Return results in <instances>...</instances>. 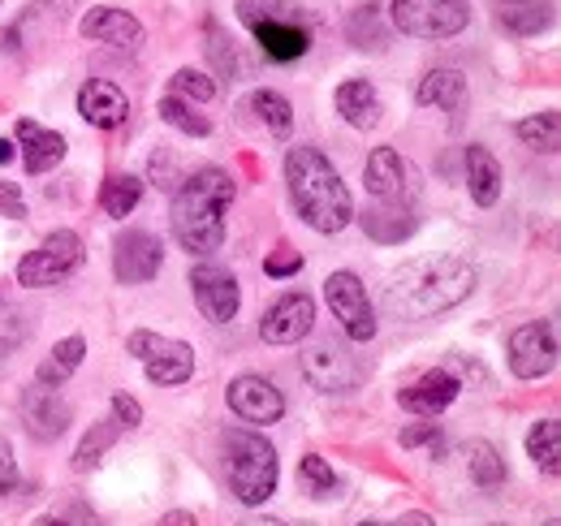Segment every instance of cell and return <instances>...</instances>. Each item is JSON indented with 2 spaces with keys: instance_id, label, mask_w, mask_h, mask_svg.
Segmentation results:
<instances>
[{
  "instance_id": "6da1fadb",
  "label": "cell",
  "mask_w": 561,
  "mask_h": 526,
  "mask_svg": "<svg viewBox=\"0 0 561 526\" xmlns=\"http://www.w3.org/2000/svg\"><path fill=\"white\" fill-rule=\"evenodd\" d=\"M476 289V267L458 255L445 260H423L402 267L389 289H385V307L398 320H432L458 302H467Z\"/></svg>"
},
{
  "instance_id": "7a4b0ae2",
  "label": "cell",
  "mask_w": 561,
  "mask_h": 526,
  "mask_svg": "<svg viewBox=\"0 0 561 526\" xmlns=\"http://www.w3.org/2000/svg\"><path fill=\"white\" fill-rule=\"evenodd\" d=\"M285 186L298 207V216L316 233H342L354 220V198L337 178L333 160L316 147H289L285 156Z\"/></svg>"
},
{
  "instance_id": "3957f363",
  "label": "cell",
  "mask_w": 561,
  "mask_h": 526,
  "mask_svg": "<svg viewBox=\"0 0 561 526\" xmlns=\"http://www.w3.org/2000/svg\"><path fill=\"white\" fill-rule=\"evenodd\" d=\"M238 186L225 169H199L195 178H182V186L173 191L169 207V225L173 238L191 251V255H216L225 242V207L233 203Z\"/></svg>"
},
{
  "instance_id": "277c9868",
  "label": "cell",
  "mask_w": 561,
  "mask_h": 526,
  "mask_svg": "<svg viewBox=\"0 0 561 526\" xmlns=\"http://www.w3.org/2000/svg\"><path fill=\"white\" fill-rule=\"evenodd\" d=\"M225 470H229V488L242 505H264L277 492V449L255 432H225Z\"/></svg>"
},
{
  "instance_id": "5b68a950",
  "label": "cell",
  "mask_w": 561,
  "mask_h": 526,
  "mask_svg": "<svg viewBox=\"0 0 561 526\" xmlns=\"http://www.w3.org/2000/svg\"><path fill=\"white\" fill-rule=\"evenodd\" d=\"M238 18L255 31L264 57L277 66L307 57V48H311V35L298 22V9L289 0H238Z\"/></svg>"
},
{
  "instance_id": "8992f818",
  "label": "cell",
  "mask_w": 561,
  "mask_h": 526,
  "mask_svg": "<svg viewBox=\"0 0 561 526\" xmlns=\"http://www.w3.org/2000/svg\"><path fill=\"white\" fill-rule=\"evenodd\" d=\"M82 260H87L82 238L73 229H57V233H48L26 260L18 263V285H26V289L61 285V281H70L73 272L82 267Z\"/></svg>"
},
{
  "instance_id": "52a82bcc",
  "label": "cell",
  "mask_w": 561,
  "mask_h": 526,
  "mask_svg": "<svg viewBox=\"0 0 561 526\" xmlns=\"http://www.w3.org/2000/svg\"><path fill=\"white\" fill-rule=\"evenodd\" d=\"M471 22L467 0H393V26L415 39H454Z\"/></svg>"
},
{
  "instance_id": "ba28073f",
  "label": "cell",
  "mask_w": 561,
  "mask_h": 526,
  "mask_svg": "<svg viewBox=\"0 0 561 526\" xmlns=\"http://www.w3.org/2000/svg\"><path fill=\"white\" fill-rule=\"evenodd\" d=\"M126 350L142 358V371L151 385H186L195 376V350L186 341H173V336H156V332H130Z\"/></svg>"
},
{
  "instance_id": "9c48e42d",
  "label": "cell",
  "mask_w": 561,
  "mask_h": 526,
  "mask_svg": "<svg viewBox=\"0 0 561 526\" xmlns=\"http://www.w3.org/2000/svg\"><path fill=\"white\" fill-rule=\"evenodd\" d=\"M324 298H329V307H333V316L342 320V329L351 341H371L376 336V311H371V302H367V289H363V281L354 276V272H333L329 281H324Z\"/></svg>"
},
{
  "instance_id": "30bf717a",
  "label": "cell",
  "mask_w": 561,
  "mask_h": 526,
  "mask_svg": "<svg viewBox=\"0 0 561 526\" xmlns=\"http://www.w3.org/2000/svg\"><path fill=\"white\" fill-rule=\"evenodd\" d=\"M558 363V336L553 324H523L510 332V371L518 380H545Z\"/></svg>"
},
{
  "instance_id": "8fae6325",
  "label": "cell",
  "mask_w": 561,
  "mask_h": 526,
  "mask_svg": "<svg viewBox=\"0 0 561 526\" xmlns=\"http://www.w3.org/2000/svg\"><path fill=\"white\" fill-rule=\"evenodd\" d=\"M302 376L320 389V393H351L354 385L363 380V367L354 363V354H346L333 341H320L302 354Z\"/></svg>"
},
{
  "instance_id": "7c38bea8",
  "label": "cell",
  "mask_w": 561,
  "mask_h": 526,
  "mask_svg": "<svg viewBox=\"0 0 561 526\" xmlns=\"http://www.w3.org/2000/svg\"><path fill=\"white\" fill-rule=\"evenodd\" d=\"M191 289H195V302H199L204 320H211V324H229L242 307V289H238L233 272H225L216 263L191 267Z\"/></svg>"
},
{
  "instance_id": "4fadbf2b",
  "label": "cell",
  "mask_w": 561,
  "mask_h": 526,
  "mask_svg": "<svg viewBox=\"0 0 561 526\" xmlns=\"http://www.w3.org/2000/svg\"><path fill=\"white\" fill-rule=\"evenodd\" d=\"M363 182L380 203H411L415 198V169L393 147H376L363 164Z\"/></svg>"
},
{
  "instance_id": "5bb4252c",
  "label": "cell",
  "mask_w": 561,
  "mask_h": 526,
  "mask_svg": "<svg viewBox=\"0 0 561 526\" xmlns=\"http://www.w3.org/2000/svg\"><path fill=\"white\" fill-rule=\"evenodd\" d=\"M160 263H164V251L147 229H126L113 242V272L122 285H147L160 272Z\"/></svg>"
},
{
  "instance_id": "9a60e30c",
  "label": "cell",
  "mask_w": 561,
  "mask_h": 526,
  "mask_svg": "<svg viewBox=\"0 0 561 526\" xmlns=\"http://www.w3.org/2000/svg\"><path fill=\"white\" fill-rule=\"evenodd\" d=\"M311 324H316L311 294H280L277 302L264 311V320H260V336L268 345H294V341H302L311 332Z\"/></svg>"
},
{
  "instance_id": "2e32d148",
  "label": "cell",
  "mask_w": 561,
  "mask_h": 526,
  "mask_svg": "<svg viewBox=\"0 0 561 526\" xmlns=\"http://www.w3.org/2000/svg\"><path fill=\"white\" fill-rule=\"evenodd\" d=\"M229 410H233L242 423L268 427V423H280L285 397H280L277 385L264 380V376H238V380L229 385Z\"/></svg>"
},
{
  "instance_id": "e0dca14e",
  "label": "cell",
  "mask_w": 561,
  "mask_h": 526,
  "mask_svg": "<svg viewBox=\"0 0 561 526\" xmlns=\"http://www.w3.org/2000/svg\"><path fill=\"white\" fill-rule=\"evenodd\" d=\"M18 410H22V423L35 441H57L73 419L70 401L57 397V389H44V385H31L18 401Z\"/></svg>"
},
{
  "instance_id": "ac0fdd59",
  "label": "cell",
  "mask_w": 561,
  "mask_h": 526,
  "mask_svg": "<svg viewBox=\"0 0 561 526\" xmlns=\"http://www.w3.org/2000/svg\"><path fill=\"white\" fill-rule=\"evenodd\" d=\"M82 39H95V44H113V48H126V53H139L142 48V22L135 13L117 9V4H95L87 9L82 18Z\"/></svg>"
},
{
  "instance_id": "d6986e66",
  "label": "cell",
  "mask_w": 561,
  "mask_h": 526,
  "mask_svg": "<svg viewBox=\"0 0 561 526\" xmlns=\"http://www.w3.org/2000/svg\"><path fill=\"white\" fill-rule=\"evenodd\" d=\"M78 113L82 122H91L95 130H117L126 117H130V100L117 82L108 78H91L82 91H78Z\"/></svg>"
},
{
  "instance_id": "ffe728a7",
  "label": "cell",
  "mask_w": 561,
  "mask_h": 526,
  "mask_svg": "<svg viewBox=\"0 0 561 526\" xmlns=\"http://www.w3.org/2000/svg\"><path fill=\"white\" fill-rule=\"evenodd\" d=\"M462 393V385H458V376L454 371H445V367H436V371H427L420 376L411 389H402L398 401L407 405V410H415V414H427V419H436L454 397Z\"/></svg>"
},
{
  "instance_id": "44dd1931",
  "label": "cell",
  "mask_w": 561,
  "mask_h": 526,
  "mask_svg": "<svg viewBox=\"0 0 561 526\" xmlns=\"http://www.w3.org/2000/svg\"><path fill=\"white\" fill-rule=\"evenodd\" d=\"M18 142H22V164L31 178H39L66 160V138L57 130L35 126V122H18Z\"/></svg>"
},
{
  "instance_id": "7402d4cb",
  "label": "cell",
  "mask_w": 561,
  "mask_h": 526,
  "mask_svg": "<svg viewBox=\"0 0 561 526\" xmlns=\"http://www.w3.org/2000/svg\"><path fill=\"white\" fill-rule=\"evenodd\" d=\"M415 225H420V216H415L411 203H380V207L363 211V229H367V238H371V242H385V247L411 238Z\"/></svg>"
},
{
  "instance_id": "603a6c76",
  "label": "cell",
  "mask_w": 561,
  "mask_h": 526,
  "mask_svg": "<svg viewBox=\"0 0 561 526\" xmlns=\"http://www.w3.org/2000/svg\"><path fill=\"white\" fill-rule=\"evenodd\" d=\"M337 113L351 122L354 130H371L380 122L385 104H380V95H376V87L367 78H351V82L337 87Z\"/></svg>"
},
{
  "instance_id": "cb8c5ba5",
  "label": "cell",
  "mask_w": 561,
  "mask_h": 526,
  "mask_svg": "<svg viewBox=\"0 0 561 526\" xmlns=\"http://www.w3.org/2000/svg\"><path fill=\"white\" fill-rule=\"evenodd\" d=\"M549 22H553V13H549L545 0H501V4H496V26H501L505 35L527 39V35L549 31Z\"/></svg>"
},
{
  "instance_id": "d4e9b609",
  "label": "cell",
  "mask_w": 561,
  "mask_h": 526,
  "mask_svg": "<svg viewBox=\"0 0 561 526\" xmlns=\"http://www.w3.org/2000/svg\"><path fill=\"white\" fill-rule=\"evenodd\" d=\"M467 191H471V198L480 207H492L501 198V164H496V156H492L489 147H480V142L467 147Z\"/></svg>"
},
{
  "instance_id": "484cf974",
  "label": "cell",
  "mask_w": 561,
  "mask_h": 526,
  "mask_svg": "<svg viewBox=\"0 0 561 526\" xmlns=\"http://www.w3.org/2000/svg\"><path fill=\"white\" fill-rule=\"evenodd\" d=\"M82 358H87V341H82V336H66V341H57V345H53V354L39 363L35 385H44V389H61L73 371L82 367Z\"/></svg>"
},
{
  "instance_id": "4316f807",
  "label": "cell",
  "mask_w": 561,
  "mask_h": 526,
  "mask_svg": "<svg viewBox=\"0 0 561 526\" xmlns=\"http://www.w3.org/2000/svg\"><path fill=\"white\" fill-rule=\"evenodd\" d=\"M462 100H467V78H462L458 69H432V73H423V82H420L423 108L436 104V108H445V113H458Z\"/></svg>"
},
{
  "instance_id": "83f0119b",
  "label": "cell",
  "mask_w": 561,
  "mask_h": 526,
  "mask_svg": "<svg viewBox=\"0 0 561 526\" xmlns=\"http://www.w3.org/2000/svg\"><path fill=\"white\" fill-rule=\"evenodd\" d=\"M346 39H351L358 53H385L389 48V26L380 18V4H363L346 18Z\"/></svg>"
},
{
  "instance_id": "f1b7e54d",
  "label": "cell",
  "mask_w": 561,
  "mask_h": 526,
  "mask_svg": "<svg viewBox=\"0 0 561 526\" xmlns=\"http://www.w3.org/2000/svg\"><path fill=\"white\" fill-rule=\"evenodd\" d=\"M527 454H531V461H536L545 474H558L561 470V423L558 419H540V423L527 432Z\"/></svg>"
},
{
  "instance_id": "f546056e",
  "label": "cell",
  "mask_w": 561,
  "mask_h": 526,
  "mask_svg": "<svg viewBox=\"0 0 561 526\" xmlns=\"http://www.w3.org/2000/svg\"><path fill=\"white\" fill-rule=\"evenodd\" d=\"M467 466H471V479L480 488H501L505 483V458L496 454V445H489V441H471L467 445Z\"/></svg>"
},
{
  "instance_id": "4dcf8cb0",
  "label": "cell",
  "mask_w": 561,
  "mask_h": 526,
  "mask_svg": "<svg viewBox=\"0 0 561 526\" xmlns=\"http://www.w3.org/2000/svg\"><path fill=\"white\" fill-rule=\"evenodd\" d=\"M139 198H142L139 178L117 173V178H108V182H104V191H100V207H104L108 216H130V211L139 207Z\"/></svg>"
},
{
  "instance_id": "1f68e13d",
  "label": "cell",
  "mask_w": 561,
  "mask_h": 526,
  "mask_svg": "<svg viewBox=\"0 0 561 526\" xmlns=\"http://www.w3.org/2000/svg\"><path fill=\"white\" fill-rule=\"evenodd\" d=\"M160 122H169L173 130L191 134V138H208L211 134L208 117L195 113V104H186V100H178V95H164V100H160Z\"/></svg>"
},
{
  "instance_id": "d6a6232c",
  "label": "cell",
  "mask_w": 561,
  "mask_h": 526,
  "mask_svg": "<svg viewBox=\"0 0 561 526\" xmlns=\"http://www.w3.org/2000/svg\"><path fill=\"white\" fill-rule=\"evenodd\" d=\"M117 436H122V427L113 423V419H104V423H95L87 436H82V445H78V454H73V470H91L95 461L104 458L113 445H117Z\"/></svg>"
},
{
  "instance_id": "836d02e7",
  "label": "cell",
  "mask_w": 561,
  "mask_h": 526,
  "mask_svg": "<svg viewBox=\"0 0 561 526\" xmlns=\"http://www.w3.org/2000/svg\"><path fill=\"white\" fill-rule=\"evenodd\" d=\"M251 108L264 117V126L277 134V138H289V130H294V108H289L285 95H277V91H255L251 95Z\"/></svg>"
},
{
  "instance_id": "e575fe53",
  "label": "cell",
  "mask_w": 561,
  "mask_h": 526,
  "mask_svg": "<svg viewBox=\"0 0 561 526\" xmlns=\"http://www.w3.org/2000/svg\"><path fill=\"white\" fill-rule=\"evenodd\" d=\"M518 138L531 147V151H545L553 156L558 151V113H540V117H523L518 122Z\"/></svg>"
},
{
  "instance_id": "d590c367",
  "label": "cell",
  "mask_w": 561,
  "mask_h": 526,
  "mask_svg": "<svg viewBox=\"0 0 561 526\" xmlns=\"http://www.w3.org/2000/svg\"><path fill=\"white\" fill-rule=\"evenodd\" d=\"M298 479L307 483V492L311 496H337V474H333V466L320 458V454H307V458L298 461Z\"/></svg>"
},
{
  "instance_id": "8d00e7d4",
  "label": "cell",
  "mask_w": 561,
  "mask_h": 526,
  "mask_svg": "<svg viewBox=\"0 0 561 526\" xmlns=\"http://www.w3.org/2000/svg\"><path fill=\"white\" fill-rule=\"evenodd\" d=\"M173 95L178 100H195V104H208L211 95H216V82H211L204 69H178L173 73Z\"/></svg>"
},
{
  "instance_id": "74e56055",
  "label": "cell",
  "mask_w": 561,
  "mask_h": 526,
  "mask_svg": "<svg viewBox=\"0 0 561 526\" xmlns=\"http://www.w3.org/2000/svg\"><path fill=\"white\" fill-rule=\"evenodd\" d=\"M208 57H211V66H216V73H220L225 82H233V73H238V53H233V39H229L216 22H208Z\"/></svg>"
},
{
  "instance_id": "f35d334b",
  "label": "cell",
  "mask_w": 561,
  "mask_h": 526,
  "mask_svg": "<svg viewBox=\"0 0 561 526\" xmlns=\"http://www.w3.org/2000/svg\"><path fill=\"white\" fill-rule=\"evenodd\" d=\"M113 423H117V427H139L142 405L130 393H117L113 397Z\"/></svg>"
},
{
  "instance_id": "ab89813d",
  "label": "cell",
  "mask_w": 561,
  "mask_h": 526,
  "mask_svg": "<svg viewBox=\"0 0 561 526\" xmlns=\"http://www.w3.org/2000/svg\"><path fill=\"white\" fill-rule=\"evenodd\" d=\"M9 492H18V461H13L9 441L0 436V496H9Z\"/></svg>"
},
{
  "instance_id": "60d3db41",
  "label": "cell",
  "mask_w": 561,
  "mask_h": 526,
  "mask_svg": "<svg viewBox=\"0 0 561 526\" xmlns=\"http://www.w3.org/2000/svg\"><path fill=\"white\" fill-rule=\"evenodd\" d=\"M264 272H268V276H294V272H302V255H298V251H277V255H268V260H264Z\"/></svg>"
},
{
  "instance_id": "b9f144b4",
  "label": "cell",
  "mask_w": 561,
  "mask_h": 526,
  "mask_svg": "<svg viewBox=\"0 0 561 526\" xmlns=\"http://www.w3.org/2000/svg\"><path fill=\"white\" fill-rule=\"evenodd\" d=\"M402 445H407V449H415V445H432V454H436V449H440V427H436V423L407 427V432H402Z\"/></svg>"
},
{
  "instance_id": "7bdbcfd3",
  "label": "cell",
  "mask_w": 561,
  "mask_h": 526,
  "mask_svg": "<svg viewBox=\"0 0 561 526\" xmlns=\"http://www.w3.org/2000/svg\"><path fill=\"white\" fill-rule=\"evenodd\" d=\"M0 216H26V203H22V195H18L13 182L0 186Z\"/></svg>"
},
{
  "instance_id": "ee69618b",
  "label": "cell",
  "mask_w": 561,
  "mask_h": 526,
  "mask_svg": "<svg viewBox=\"0 0 561 526\" xmlns=\"http://www.w3.org/2000/svg\"><path fill=\"white\" fill-rule=\"evenodd\" d=\"M35 4H39L44 13H53L57 22H61V18H70L73 9H78V0H35Z\"/></svg>"
},
{
  "instance_id": "f6af8a7d",
  "label": "cell",
  "mask_w": 561,
  "mask_h": 526,
  "mask_svg": "<svg viewBox=\"0 0 561 526\" xmlns=\"http://www.w3.org/2000/svg\"><path fill=\"white\" fill-rule=\"evenodd\" d=\"M160 526H195V514H186V510H173V514H164Z\"/></svg>"
},
{
  "instance_id": "bcb514c9",
  "label": "cell",
  "mask_w": 561,
  "mask_h": 526,
  "mask_svg": "<svg viewBox=\"0 0 561 526\" xmlns=\"http://www.w3.org/2000/svg\"><path fill=\"white\" fill-rule=\"evenodd\" d=\"M13 160V142L9 138H0V164H9Z\"/></svg>"
},
{
  "instance_id": "7dc6e473",
  "label": "cell",
  "mask_w": 561,
  "mask_h": 526,
  "mask_svg": "<svg viewBox=\"0 0 561 526\" xmlns=\"http://www.w3.org/2000/svg\"><path fill=\"white\" fill-rule=\"evenodd\" d=\"M238 526H285L280 518H247V523H238Z\"/></svg>"
},
{
  "instance_id": "c3c4849f",
  "label": "cell",
  "mask_w": 561,
  "mask_h": 526,
  "mask_svg": "<svg viewBox=\"0 0 561 526\" xmlns=\"http://www.w3.org/2000/svg\"><path fill=\"white\" fill-rule=\"evenodd\" d=\"M35 526H70V523H66V518H57V514H44Z\"/></svg>"
},
{
  "instance_id": "681fc988",
  "label": "cell",
  "mask_w": 561,
  "mask_h": 526,
  "mask_svg": "<svg viewBox=\"0 0 561 526\" xmlns=\"http://www.w3.org/2000/svg\"><path fill=\"white\" fill-rule=\"evenodd\" d=\"M402 526H432V523H427L423 514H411V518H402Z\"/></svg>"
},
{
  "instance_id": "f907efd6",
  "label": "cell",
  "mask_w": 561,
  "mask_h": 526,
  "mask_svg": "<svg viewBox=\"0 0 561 526\" xmlns=\"http://www.w3.org/2000/svg\"><path fill=\"white\" fill-rule=\"evenodd\" d=\"M363 526H380V523H363Z\"/></svg>"
}]
</instances>
